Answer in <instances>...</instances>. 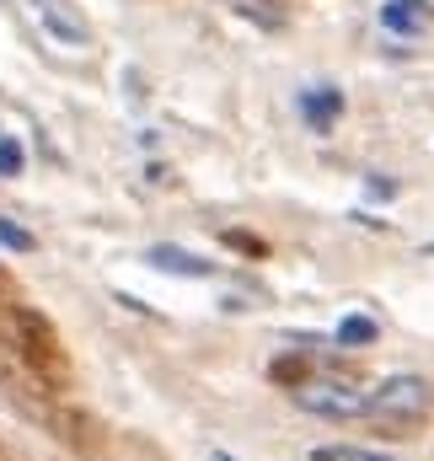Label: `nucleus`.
<instances>
[{"label": "nucleus", "mask_w": 434, "mask_h": 461, "mask_svg": "<svg viewBox=\"0 0 434 461\" xmlns=\"http://www.w3.org/2000/svg\"><path fill=\"white\" fill-rule=\"evenodd\" d=\"M434 397H429V381L424 375H392V381H381L370 397H365V408L370 413H381V419H413V413H424Z\"/></svg>", "instance_id": "f257e3e1"}, {"label": "nucleus", "mask_w": 434, "mask_h": 461, "mask_svg": "<svg viewBox=\"0 0 434 461\" xmlns=\"http://www.w3.org/2000/svg\"><path fill=\"white\" fill-rule=\"evenodd\" d=\"M295 402L306 413H322V419H359V413H370L365 392H354L343 381H306V386H295Z\"/></svg>", "instance_id": "f03ea898"}, {"label": "nucleus", "mask_w": 434, "mask_h": 461, "mask_svg": "<svg viewBox=\"0 0 434 461\" xmlns=\"http://www.w3.org/2000/svg\"><path fill=\"white\" fill-rule=\"evenodd\" d=\"M145 263H150L156 274H177V279H215V263L199 258V252H188V247H177V241L145 247Z\"/></svg>", "instance_id": "7ed1b4c3"}, {"label": "nucleus", "mask_w": 434, "mask_h": 461, "mask_svg": "<svg viewBox=\"0 0 434 461\" xmlns=\"http://www.w3.org/2000/svg\"><path fill=\"white\" fill-rule=\"evenodd\" d=\"M295 108H301V118H306L312 134H327V129L343 118V92H338V86H301V92H295Z\"/></svg>", "instance_id": "20e7f679"}, {"label": "nucleus", "mask_w": 434, "mask_h": 461, "mask_svg": "<svg viewBox=\"0 0 434 461\" xmlns=\"http://www.w3.org/2000/svg\"><path fill=\"white\" fill-rule=\"evenodd\" d=\"M32 11H38V22H43L59 43H92V27H86L76 11H65V0H32Z\"/></svg>", "instance_id": "39448f33"}, {"label": "nucleus", "mask_w": 434, "mask_h": 461, "mask_svg": "<svg viewBox=\"0 0 434 461\" xmlns=\"http://www.w3.org/2000/svg\"><path fill=\"white\" fill-rule=\"evenodd\" d=\"M381 27L397 32V38H419V32L429 27L424 0H386V5H381Z\"/></svg>", "instance_id": "423d86ee"}, {"label": "nucleus", "mask_w": 434, "mask_h": 461, "mask_svg": "<svg viewBox=\"0 0 434 461\" xmlns=\"http://www.w3.org/2000/svg\"><path fill=\"white\" fill-rule=\"evenodd\" d=\"M343 348H365V344H375L381 339V322L375 317H365V312H348L343 322H338V333H332Z\"/></svg>", "instance_id": "0eeeda50"}, {"label": "nucleus", "mask_w": 434, "mask_h": 461, "mask_svg": "<svg viewBox=\"0 0 434 461\" xmlns=\"http://www.w3.org/2000/svg\"><path fill=\"white\" fill-rule=\"evenodd\" d=\"M225 5H231V11H241V16H252V22H258V27H268V32L285 22V11H279L274 0H225Z\"/></svg>", "instance_id": "6e6552de"}, {"label": "nucleus", "mask_w": 434, "mask_h": 461, "mask_svg": "<svg viewBox=\"0 0 434 461\" xmlns=\"http://www.w3.org/2000/svg\"><path fill=\"white\" fill-rule=\"evenodd\" d=\"M312 461H402V456H386V451H359V446H317Z\"/></svg>", "instance_id": "1a4fd4ad"}, {"label": "nucleus", "mask_w": 434, "mask_h": 461, "mask_svg": "<svg viewBox=\"0 0 434 461\" xmlns=\"http://www.w3.org/2000/svg\"><path fill=\"white\" fill-rule=\"evenodd\" d=\"M22 167H27L22 140L16 134H0V177H22Z\"/></svg>", "instance_id": "9d476101"}, {"label": "nucleus", "mask_w": 434, "mask_h": 461, "mask_svg": "<svg viewBox=\"0 0 434 461\" xmlns=\"http://www.w3.org/2000/svg\"><path fill=\"white\" fill-rule=\"evenodd\" d=\"M0 247H11V252H32V247H38V236H32V230H22L11 215H0Z\"/></svg>", "instance_id": "9b49d317"}, {"label": "nucleus", "mask_w": 434, "mask_h": 461, "mask_svg": "<svg viewBox=\"0 0 434 461\" xmlns=\"http://www.w3.org/2000/svg\"><path fill=\"white\" fill-rule=\"evenodd\" d=\"M370 194H375V199H397V183H392V177H375Z\"/></svg>", "instance_id": "f8f14e48"}, {"label": "nucleus", "mask_w": 434, "mask_h": 461, "mask_svg": "<svg viewBox=\"0 0 434 461\" xmlns=\"http://www.w3.org/2000/svg\"><path fill=\"white\" fill-rule=\"evenodd\" d=\"M210 461H236V456H225V451H210Z\"/></svg>", "instance_id": "ddd939ff"}]
</instances>
